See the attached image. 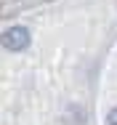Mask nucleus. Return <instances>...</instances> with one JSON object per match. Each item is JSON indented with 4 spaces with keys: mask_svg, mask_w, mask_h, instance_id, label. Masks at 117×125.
Masks as SVG:
<instances>
[{
    "mask_svg": "<svg viewBox=\"0 0 117 125\" xmlns=\"http://www.w3.org/2000/svg\"><path fill=\"white\" fill-rule=\"evenodd\" d=\"M29 45V29L27 27H8L3 32V48L11 53H19Z\"/></svg>",
    "mask_w": 117,
    "mask_h": 125,
    "instance_id": "obj_1",
    "label": "nucleus"
},
{
    "mask_svg": "<svg viewBox=\"0 0 117 125\" xmlns=\"http://www.w3.org/2000/svg\"><path fill=\"white\" fill-rule=\"evenodd\" d=\"M106 125H117V106H115V109H109V115H106Z\"/></svg>",
    "mask_w": 117,
    "mask_h": 125,
    "instance_id": "obj_2",
    "label": "nucleus"
}]
</instances>
